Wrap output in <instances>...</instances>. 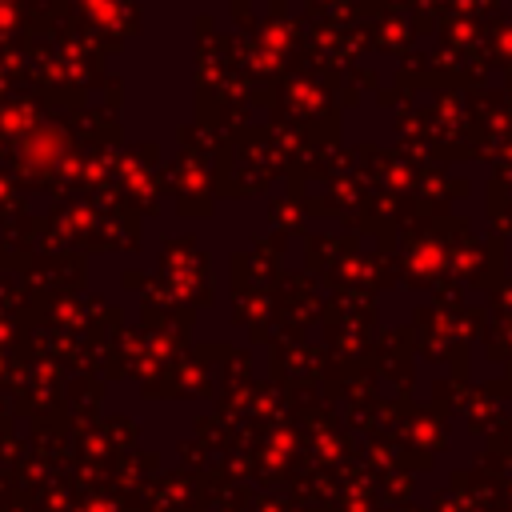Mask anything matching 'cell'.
<instances>
[{"label":"cell","instance_id":"cell-1","mask_svg":"<svg viewBox=\"0 0 512 512\" xmlns=\"http://www.w3.org/2000/svg\"><path fill=\"white\" fill-rule=\"evenodd\" d=\"M0 4H4V0H0Z\"/></svg>","mask_w":512,"mask_h":512}]
</instances>
